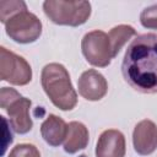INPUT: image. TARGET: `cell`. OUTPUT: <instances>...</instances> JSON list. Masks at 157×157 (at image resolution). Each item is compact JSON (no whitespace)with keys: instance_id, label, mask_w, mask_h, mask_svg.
<instances>
[{"instance_id":"obj_1","label":"cell","mask_w":157,"mask_h":157,"mask_svg":"<svg viewBox=\"0 0 157 157\" xmlns=\"http://www.w3.org/2000/svg\"><path fill=\"white\" fill-rule=\"evenodd\" d=\"M121 72L125 81L137 92L157 93V34L137 36L128 47Z\"/></svg>"},{"instance_id":"obj_2","label":"cell","mask_w":157,"mask_h":157,"mask_svg":"<svg viewBox=\"0 0 157 157\" xmlns=\"http://www.w3.org/2000/svg\"><path fill=\"white\" fill-rule=\"evenodd\" d=\"M42 87L52 103L61 110H71L77 103V93L64 65L47 64L42 70Z\"/></svg>"},{"instance_id":"obj_3","label":"cell","mask_w":157,"mask_h":157,"mask_svg":"<svg viewBox=\"0 0 157 157\" xmlns=\"http://www.w3.org/2000/svg\"><path fill=\"white\" fill-rule=\"evenodd\" d=\"M43 10L47 17L55 25L77 27L88 20L91 4L88 1L47 0L43 2Z\"/></svg>"},{"instance_id":"obj_4","label":"cell","mask_w":157,"mask_h":157,"mask_svg":"<svg viewBox=\"0 0 157 157\" xmlns=\"http://www.w3.org/2000/svg\"><path fill=\"white\" fill-rule=\"evenodd\" d=\"M31 104V99L22 97L13 88L2 87L0 91V107L7 112L13 131L20 135L27 134L33 126L29 117Z\"/></svg>"},{"instance_id":"obj_5","label":"cell","mask_w":157,"mask_h":157,"mask_svg":"<svg viewBox=\"0 0 157 157\" xmlns=\"http://www.w3.org/2000/svg\"><path fill=\"white\" fill-rule=\"evenodd\" d=\"M5 31L12 40L28 44L36 42L42 34V22L34 13L26 9L15 13L6 21Z\"/></svg>"},{"instance_id":"obj_6","label":"cell","mask_w":157,"mask_h":157,"mask_svg":"<svg viewBox=\"0 0 157 157\" xmlns=\"http://www.w3.org/2000/svg\"><path fill=\"white\" fill-rule=\"evenodd\" d=\"M82 54L86 60L98 67H105L114 58L109 36L99 29L88 32L81 40Z\"/></svg>"},{"instance_id":"obj_7","label":"cell","mask_w":157,"mask_h":157,"mask_svg":"<svg viewBox=\"0 0 157 157\" xmlns=\"http://www.w3.org/2000/svg\"><path fill=\"white\" fill-rule=\"evenodd\" d=\"M0 76L1 80L16 85L25 86L32 80V69L29 64L20 55L0 48Z\"/></svg>"},{"instance_id":"obj_8","label":"cell","mask_w":157,"mask_h":157,"mask_svg":"<svg viewBox=\"0 0 157 157\" xmlns=\"http://www.w3.org/2000/svg\"><path fill=\"white\" fill-rule=\"evenodd\" d=\"M78 93L87 101H99L108 91V83L104 76L94 69L81 74L77 81Z\"/></svg>"},{"instance_id":"obj_9","label":"cell","mask_w":157,"mask_h":157,"mask_svg":"<svg viewBox=\"0 0 157 157\" xmlns=\"http://www.w3.org/2000/svg\"><path fill=\"white\" fill-rule=\"evenodd\" d=\"M134 150L141 156H148L157 148V126L152 120L145 119L136 124L132 132Z\"/></svg>"},{"instance_id":"obj_10","label":"cell","mask_w":157,"mask_h":157,"mask_svg":"<svg viewBox=\"0 0 157 157\" xmlns=\"http://www.w3.org/2000/svg\"><path fill=\"white\" fill-rule=\"evenodd\" d=\"M96 157H125V137L115 129L103 131L96 145Z\"/></svg>"},{"instance_id":"obj_11","label":"cell","mask_w":157,"mask_h":157,"mask_svg":"<svg viewBox=\"0 0 157 157\" xmlns=\"http://www.w3.org/2000/svg\"><path fill=\"white\" fill-rule=\"evenodd\" d=\"M40 134L48 145L56 147L63 141H65L67 134V124L60 117L49 114L40 125Z\"/></svg>"},{"instance_id":"obj_12","label":"cell","mask_w":157,"mask_h":157,"mask_svg":"<svg viewBox=\"0 0 157 157\" xmlns=\"http://www.w3.org/2000/svg\"><path fill=\"white\" fill-rule=\"evenodd\" d=\"M88 144V130L80 121H71L67 124V134L64 141V151L74 155L83 150Z\"/></svg>"},{"instance_id":"obj_13","label":"cell","mask_w":157,"mask_h":157,"mask_svg":"<svg viewBox=\"0 0 157 157\" xmlns=\"http://www.w3.org/2000/svg\"><path fill=\"white\" fill-rule=\"evenodd\" d=\"M135 34H136V31L134 29V27H131L129 25H119V26H115L114 28H112L109 31L108 36L110 39L114 58L120 52V49L124 47V44Z\"/></svg>"},{"instance_id":"obj_14","label":"cell","mask_w":157,"mask_h":157,"mask_svg":"<svg viewBox=\"0 0 157 157\" xmlns=\"http://www.w3.org/2000/svg\"><path fill=\"white\" fill-rule=\"evenodd\" d=\"M27 6L23 1H0V20L2 23H6V21L13 16L15 13L26 10Z\"/></svg>"},{"instance_id":"obj_15","label":"cell","mask_w":157,"mask_h":157,"mask_svg":"<svg viewBox=\"0 0 157 157\" xmlns=\"http://www.w3.org/2000/svg\"><path fill=\"white\" fill-rule=\"evenodd\" d=\"M140 22L145 28L157 29V4L142 10L140 15Z\"/></svg>"},{"instance_id":"obj_16","label":"cell","mask_w":157,"mask_h":157,"mask_svg":"<svg viewBox=\"0 0 157 157\" xmlns=\"http://www.w3.org/2000/svg\"><path fill=\"white\" fill-rule=\"evenodd\" d=\"M9 157H40V153L32 144H20L10 151Z\"/></svg>"},{"instance_id":"obj_17","label":"cell","mask_w":157,"mask_h":157,"mask_svg":"<svg viewBox=\"0 0 157 157\" xmlns=\"http://www.w3.org/2000/svg\"><path fill=\"white\" fill-rule=\"evenodd\" d=\"M1 120H2V125H4V142H2V155L5 153L6 148H7V145L12 142V134L11 132H6L7 131V121L4 117H1Z\"/></svg>"}]
</instances>
